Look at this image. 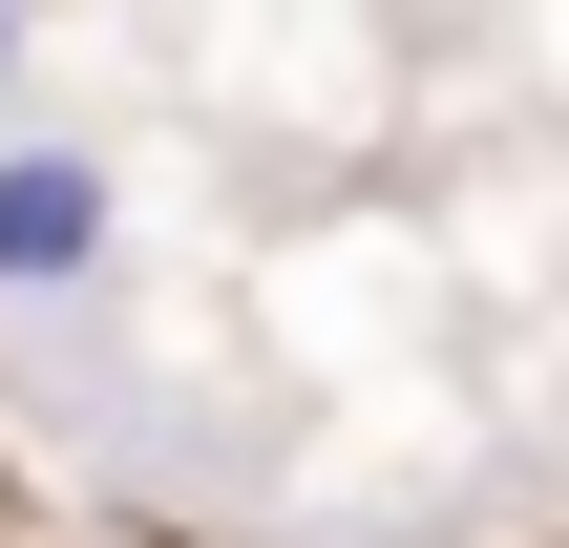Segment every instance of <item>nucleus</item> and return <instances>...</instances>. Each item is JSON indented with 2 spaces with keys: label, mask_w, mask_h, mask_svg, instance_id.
I'll use <instances>...</instances> for the list:
<instances>
[{
  "label": "nucleus",
  "mask_w": 569,
  "mask_h": 548,
  "mask_svg": "<svg viewBox=\"0 0 569 548\" xmlns=\"http://www.w3.org/2000/svg\"><path fill=\"white\" fill-rule=\"evenodd\" d=\"M127 253V190L84 127H0V317H84Z\"/></svg>",
  "instance_id": "f257e3e1"
},
{
  "label": "nucleus",
  "mask_w": 569,
  "mask_h": 548,
  "mask_svg": "<svg viewBox=\"0 0 569 548\" xmlns=\"http://www.w3.org/2000/svg\"><path fill=\"white\" fill-rule=\"evenodd\" d=\"M0 127H21V0H0Z\"/></svg>",
  "instance_id": "f03ea898"
}]
</instances>
